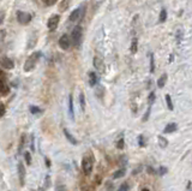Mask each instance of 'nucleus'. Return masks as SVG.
<instances>
[{
  "instance_id": "42",
  "label": "nucleus",
  "mask_w": 192,
  "mask_h": 191,
  "mask_svg": "<svg viewBox=\"0 0 192 191\" xmlns=\"http://www.w3.org/2000/svg\"><path fill=\"white\" fill-rule=\"evenodd\" d=\"M44 161H46V166H47V167H49V166H51V161H49L47 157L44 159Z\"/></svg>"
},
{
  "instance_id": "32",
  "label": "nucleus",
  "mask_w": 192,
  "mask_h": 191,
  "mask_svg": "<svg viewBox=\"0 0 192 191\" xmlns=\"http://www.w3.org/2000/svg\"><path fill=\"white\" fill-rule=\"evenodd\" d=\"M49 185H51V178H49V175H47L46 180H44V189H47Z\"/></svg>"
},
{
  "instance_id": "7",
  "label": "nucleus",
  "mask_w": 192,
  "mask_h": 191,
  "mask_svg": "<svg viewBox=\"0 0 192 191\" xmlns=\"http://www.w3.org/2000/svg\"><path fill=\"white\" fill-rule=\"evenodd\" d=\"M93 63H94V67L97 70V72H100V74H105V69H106V66H105V63H103V60H102L101 58L95 57Z\"/></svg>"
},
{
  "instance_id": "38",
  "label": "nucleus",
  "mask_w": 192,
  "mask_h": 191,
  "mask_svg": "<svg viewBox=\"0 0 192 191\" xmlns=\"http://www.w3.org/2000/svg\"><path fill=\"white\" fill-rule=\"evenodd\" d=\"M5 35H6V31L5 30H0V42L5 38Z\"/></svg>"
},
{
  "instance_id": "16",
  "label": "nucleus",
  "mask_w": 192,
  "mask_h": 191,
  "mask_svg": "<svg viewBox=\"0 0 192 191\" xmlns=\"http://www.w3.org/2000/svg\"><path fill=\"white\" fill-rule=\"evenodd\" d=\"M167 78H168V76H167L166 74L162 75V76L157 79V87H158V88H163L165 84H166V82H167Z\"/></svg>"
},
{
  "instance_id": "5",
  "label": "nucleus",
  "mask_w": 192,
  "mask_h": 191,
  "mask_svg": "<svg viewBox=\"0 0 192 191\" xmlns=\"http://www.w3.org/2000/svg\"><path fill=\"white\" fill-rule=\"evenodd\" d=\"M59 20H60V16H58V15H53L52 17H49L48 22H47V27H48V29H49L51 31H53V30L57 29L58 24H59Z\"/></svg>"
},
{
  "instance_id": "27",
  "label": "nucleus",
  "mask_w": 192,
  "mask_h": 191,
  "mask_svg": "<svg viewBox=\"0 0 192 191\" xmlns=\"http://www.w3.org/2000/svg\"><path fill=\"white\" fill-rule=\"evenodd\" d=\"M129 189H130V185H129L127 183H124V184L118 189V191H127Z\"/></svg>"
},
{
  "instance_id": "23",
  "label": "nucleus",
  "mask_w": 192,
  "mask_h": 191,
  "mask_svg": "<svg viewBox=\"0 0 192 191\" xmlns=\"http://www.w3.org/2000/svg\"><path fill=\"white\" fill-rule=\"evenodd\" d=\"M103 93H105V89H103V87H97V89H96V92H95V94L97 97H102L103 96Z\"/></svg>"
},
{
  "instance_id": "35",
  "label": "nucleus",
  "mask_w": 192,
  "mask_h": 191,
  "mask_svg": "<svg viewBox=\"0 0 192 191\" xmlns=\"http://www.w3.org/2000/svg\"><path fill=\"white\" fill-rule=\"evenodd\" d=\"M150 111H151V108L149 107V110H148V112H147V114L143 117V121H147L148 120V118H149V115H150Z\"/></svg>"
},
{
  "instance_id": "28",
  "label": "nucleus",
  "mask_w": 192,
  "mask_h": 191,
  "mask_svg": "<svg viewBox=\"0 0 192 191\" xmlns=\"http://www.w3.org/2000/svg\"><path fill=\"white\" fill-rule=\"evenodd\" d=\"M154 70H155V64H154V56L150 54V72L153 74Z\"/></svg>"
},
{
  "instance_id": "19",
  "label": "nucleus",
  "mask_w": 192,
  "mask_h": 191,
  "mask_svg": "<svg viewBox=\"0 0 192 191\" xmlns=\"http://www.w3.org/2000/svg\"><path fill=\"white\" fill-rule=\"evenodd\" d=\"M137 49H138V41H137V38H133V40H132V43H131V53H132V54H136Z\"/></svg>"
},
{
  "instance_id": "33",
  "label": "nucleus",
  "mask_w": 192,
  "mask_h": 191,
  "mask_svg": "<svg viewBox=\"0 0 192 191\" xmlns=\"http://www.w3.org/2000/svg\"><path fill=\"white\" fill-rule=\"evenodd\" d=\"M138 141H139V146H140V147H144V146H145V143H144V139H143V136H142V135L138 137Z\"/></svg>"
},
{
  "instance_id": "39",
  "label": "nucleus",
  "mask_w": 192,
  "mask_h": 191,
  "mask_svg": "<svg viewBox=\"0 0 192 191\" xmlns=\"http://www.w3.org/2000/svg\"><path fill=\"white\" fill-rule=\"evenodd\" d=\"M4 19H5V12H4V11H0V24L4 22Z\"/></svg>"
},
{
  "instance_id": "15",
  "label": "nucleus",
  "mask_w": 192,
  "mask_h": 191,
  "mask_svg": "<svg viewBox=\"0 0 192 191\" xmlns=\"http://www.w3.org/2000/svg\"><path fill=\"white\" fill-rule=\"evenodd\" d=\"M178 129V125L175 124V123H171V124H168L166 128H165V134H171V132H174L175 130Z\"/></svg>"
},
{
  "instance_id": "6",
  "label": "nucleus",
  "mask_w": 192,
  "mask_h": 191,
  "mask_svg": "<svg viewBox=\"0 0 192 191\" xmlns=\"http://www.w3.org/2000/svg\"><path fill=\"white\" fill-rule=\"evenodd\" d=\"M59 46L64 51L70 49V47H71V38H69V35H62L61 38H59Z\"/></svg>"
},
{
  "instance_id": "9",
  "label": "nucleus",
  "mask_w": 192,
  "mask_h": 191,
  "mask_svg": "<svg viewBox=\"0 0 192 191\" xmlns=\"http://www.w3.org/2000/svg\"><path fill=\"white\" fill-rule=\"evenodd\" d=\"M0 64H1V66H2L4 69H6V70H12V69L15 67V64H13V61H12L10 58H2V59L0 60Z\"/></svg>"
},
{
  "instance_id": "37",
  "label": "nucleus",
  "mask_w": 192,
  "mask_h": 191,
  "mask_svg": "<svg viewBox=\"0 0 192 191\" xmlns=\"http://www.w3.org/2000/svg\"><path fill=\"white\" fill-rule=\"evenodd\" d=\"M44 2H46L48 6H51V5H54V4L57 2V0H44Z\"/></svg>"
},
{
  "instance_id": "24",
  "label": "nucleus",
  "mask_w": 192,
  "mask_h": 191,
  "mask_svg": "<svg viewBox=\"0 0 192 191\" xmlns=\"http://www.w3.org/2000/svg\"><path fill=\"white\" fill-rule=\"evenodd\" d=\"M167 19V11L163 9L161 10V13H160V22H165Z\"/></svg>"
},
{
  "instance_id": "12",
  "label": "nucleus",
  "mask_w": 192,
  "mask_h": 191,
  "mask_svg": "<svg viewBox=\"0 0 192 191\" xmlns=\"http://www.w3.org/2000/svg\"><path fill=\"white\" fill-rule=\"evenodd\" d=\"M80 15H82V10L80 9H76L70 15V22H76V20H78V19L80 18Z\"/></svg>"
},
{
  "instance_id": "10",
  "label": "nucleus",
  "mask_w": 192,
  "mask_h": 191,
  "mask_svg": "<svg viewBox=\"0 0 192 191\" xmlns=\"http://www.w3.org/2000/svg\"><path fill=\"white\" fill-rule=\"evenodd\" d=\"M70 2H71V0H61V1L59 2V6H58L59 12H65V11L69 9Z\"/></svg>"
},
{
  "instance_id": "41",
  "label": "nucleus",
  "mask_w": 192,
  "mask_h": 191,
  "mask_svg": "<svg viewBox=\"0 0 192 191\" xmlns=\"http://www.w3.org/2000/svg\"><path fill=\"white\" fill-rule=\"evenodd\" d=\"M140 170H142V167H138L137 170H133V172H132V174H133V175H136V174H138V172H139Z\"/></svg>"
},
{
  "instance_id": "4",
  "label": "nucleus",
  "mask_w": 192,
  "mask_h": 191,
  "mask_svg": "<svg viewBox=\"0 0 192 191\" xmlns=\"http://www.w3.org/2000/svg\"><path fill=\"white\" fill-rule=\"evenodd\" d=\"M17 20L20 24H28L31 20V15L28 12H23V11H18L17 12Z\"/></svg>"
},
{
  "instance_id": "17",
  "label": "nucleus",
  "mask_w": 192,
  "mask_h": 191,
  "mask_svg": "<svg viewBox=\"0 0 192 191\" xmlns=\"http://www.w3.org/2000/svg\"><path fill=\"white\" fill-rule=\"evenodd\" d=\"M7 93H9V87H7V84H6L5 82H1V81H0V94L6 95Z\"/></svg>"
},
{
  "instance_id": "36",
  "label": "nucleus",
  "mask_w": 192,
  "mask_h": 191,
  "mask_svg": "<svg viewBox=\"0 0 192 191\" xmlns=\"http://www.w3.org/2000/svg\"><path fill=\"white\" fill-rule=\"evenodd\" d=\"M4 113H5V106L0 102V117H1V115H4Z\"/></svg>"
},
{
  "instance_id": "3",
  "label": "nucleus",
  "mask_w": 192,
  "mask_h": 191,
  "mask_svg": "<svg viewBox=\"0 0 192 191\" xmlns=\"http://www.w3.org/2000/svg\"><path fill=\"white\" fill-rule=\"evenodd\" d=\"M82 168H83V172L85 173L87 175H89L90 173L93 172V161L89 157H83V160H82Z\"/></svg>"
},
{
  "instance_id": "40",
  "label": "nucleus",
  "mask_w": 192,
  "mask_h": 191,
  "mask_svg": "<svg viewBox=\"0 0 192 191\" xmlns=\"http://www.w3.org/2000/svg\"><path fill=\"white\" fill-rule=\"evenodd\" d=\"M57 191H66V188H65L64 185H58Z\"/></svg>"
},
{
  "instance_id": "1",
  "label": "nucleus",
  "mask_w": 192,
  "mask_h": 191,
  "mask_svg": "<svg viewBox=\"0 0 192 191\" xmlns=\"http://www.w3.org/2000/svg\"><path fill=\"white\" fill-rule=\"evenodd\" d=\"M40 57H41V53H40V52H35V53H33V54L30 56V58H28V59H27V61H25V64H24V71L29 72V71L34 70V69H35V66H36L37 60L40 59Z\"/></svg>"
},
{
  "instance_id": "30",
  "label": "nucleus",
  "mask_w": 192,
  "mask_h": 191,
  "mask_svg": "<svg viewBox=\"0 0 192 191\" xmlns=\"http://www.w3.org/2000/svg\"><path fill=\"white\" fill-rule=\"evenodd\" d=\"M116 148H119V149H123V148H124V139H123V138L116 142Z\"/></svg>"
},
{
  "instance_id": "20",
  "label": "nucleus",
  "mask_w": 192,
  "mask_h": 191,
  "mask_svg": "<svg viewBox=\"0 0 192 191\" xmlns=\"http://www.w3.org/2000/svg\"><path fill=\"white\" fill-rule=\"evenodd\" d=\"M125 172H126V170H125V168H121V170L116 171V172L113 174V178H114V179H119V178H121V177L125 175Z\"/></svg>"
},
{
  "instance_id": "13",
  "label": "nucleus",
  "mask_w": 192,
  "mask_h": 191,
  "mask_svg": "<svg viewBox=\"0 0 192 191\" xmlns=\"http://www.w3.org/2000/svg\"><path fill=\"white\" fill-rule=\"evenodd\" d=\"M64 134H65V137L69 139V142L71 143V144H73V146H77L78 144V142H77V139L72 136V135L70 134V131L67 130V129H64Z\"/></svg>"
},
{
  "instance_id": "29",
  "label": "nucleus",
  "mask_w": 192,
  "mask_h": 191,
  "mask_svg": "<svg viewBox=\"0 0 192 191\" xmlns=\"http://www.w3.org/2000/svg\"><path fill=\"white\" fill-rule=\"evenodd\" d=\"M148 101H149V105H150V106L155 102V93H150V95L148 97Z\"/></svg>"
},
{
  "instance_id": "43",
  "label": "nucleus",
  "mask_w": 192,
  "mask_h": 191,
  "mask_svg": "<svg viewBox=\"0 0 192 191\" xmlns=\"http://www.w3.org/2000/svg\"><path fill=\"white\" fill-rule=\"evenodd\" d=\"M142 191H149V189H148V188H144V189H142Z\"/></svg>"
},
{
  "instance_id": "21",
  "label": "nucleus",
  "mask_w": 192,
  "mask_h": 191,
  "mask_svg": "<svg viewBox=\"0 0 192 191\" xmlns=\"http://www.w3.org/2000/svg\"><path fill=\"white\" fill-rule=\"evenodd\" d=\"M79 103H80L82 111H85V97H84V94H83V93L79 94Z\"/></svg>"
},
{
  "instance_id": "8",
  "label": "nucleus",
  "mask_w": 192,
  "mask_h": 191,
  "mask_svg": "<svg viewBox=\"0 0 192 191\" xmlns=\"http://www.w3.org/2000/svg\"><path fill=\"white\" fill-rule=\"evenodd\" d=\"M18 177H19V183L23 186L25 184V168H24V165L22 162L18 164Z\"/></svg>"
},
{
  "instance_id": "2",
  "label": "nucleus",
  "mask_w": 192,
  "mask_h": 191,
  "mask_svg": "<svg viewBox=\"0 0 192 191\" xmlns=\"http://www.w3.org/2000/svg\"><path fill=\"white\" fill-rule=\"evenodd\" d=\"M82 40H83V29L77 25L76 28L72 30V41H73V45L75 46H79L82 43Z\"/></svg>"
},
{
  "instance_id": "11",
  "label": "nucleus",
  "mask_w": 192,
  "mask_h": 191,
  "mask_svg": "<svg viewBox=\"0 0 192 191\" xmlns=\"http://www.w3.org/2000/svg\"><path fill=\"white\" fill-rule=\"evenodd\" d=\"M69 114L71 120H75V112H73V96H69Z\"/></svg>"
},
{
  "instance_id": "31",
  "label": "nucleus",
  "mask_w": 192,
  "mask_h": 191,
  "mask_svg": "<svg viewBox=\"0 0 192 191\" xmlns=\"http://www.w3.org/2000/svg\"><path fill=\"white\" fill-rule=\"evenodd\" d=\"M167 172H168V170L166 167H160V170H158V174L160 175H165Z\"/></svg>"
},
{
  "instance_id": "18",
  "label": "nucleus",
  "mask_w": 192,
  "mask_h": 191,
  "mask_svg": "<svg viewBox=\"0 0 192 191\" xmlns=\"http://www.w3.org/2000/svg\"><path fill=\"white\" fill-rule=\"evenodd\" d=\"M158 144H160L161 148H166L168 146V141L163 136H158Z\"/></svg>"
},
{
  "instance_id": "22",
  "label": "nucleus",
  "mask_w": 192,
  "mask_h": 191,
  "mask_svg": "<svg viewBox=\"0 0 192 191\" xmlns=\"http://www.w3.org/2000/svg\"><path fill=\"white\" fill-rule=\"evenodd\" d=\"M166 101H167L168 110H169V111H173V110H174V106H173V102H172V99H171V96L166 95Z\"/></svg>"
},
{
  "instance_id": "14",
  "label": "nucleus",
  "mask_w": 192,
  "mask_h": 191,
  "mask_svg": "<svg viewBox=\"0 0 192 191\" xmlns=\"http://www.w3.org/2000/svg\"><path fill=\"white\" fill-rule=\"evenodd\" d=\"M88 77H89V84H90L91 87H94V85L97 84L98 78H97L95 72H93V71H91V72H89V74H88Z\"/></svg>"
},
{
  "instance_id": "34",
  "label": "nucleus",
  "mask_w": 192,
  "mask_h": 191,
  "mask_svg": "<svg viewBox=\"0 0 192 191\" xmlns=\"http://www.w3.org/2000/svg\"><path fill=\"white\" fill-rule=\"evenodd\" d=\"M24 139H25V136H22V141H20V144H19V152L23 149L24 147Z\"/></svg>"
},
{
  "instance_id": "25",
  "label": "nucleus",
  "mask_w": 192,
  "mask_h": 191,
  "mask_svg": "<svg viewBox=\"0 0 192 191\" xmlns=\"http://www.w3.org/2000/svg\"><path fill=\"white\" fill-rule=\"evenodd\" d=\"M30 112H31L33 114H37V113H41V112H42V110L38 108V107H35V106H30Z\"/></svg>"
},
{
  "instance_id": "26",
  "label": "nucleus",
  "mask_w": 192,
  "mask_h": 191,
  "mask_svg": "<svg viewBox=\"0 0 192 191\" xmlns=\"http://www.w3.org/2000/svg\"><path fill=\"white\" fill-rule=\"evenodd\" d=\"M24 157H25V162L28 164V165H31V155L29 152H25L24 153Z\"/></svg>"
}]
</instances>
